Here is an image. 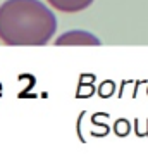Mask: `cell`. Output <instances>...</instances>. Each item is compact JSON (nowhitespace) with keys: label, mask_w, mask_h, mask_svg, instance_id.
<instances>
[{"label":"cell","mask_w":148,"mask_h":157,"mask_svg":"<svg viewBox=\"0 0 148 157\" xmlns=\"http://www.w3.org/2000/svg\"><path fill=\"white\" fill-rule=\"evenodd\" d=\"M55 29V16L40 0H7L0 5V40L5 45H46Z\"/></svg>","instance_id":"1"},{"label":"cell","mask_w":148,"mask_h":157,"mask_svg":"<svg viewBox=\"0 0 148 157\" xmlns=\"http://www.w3.org/2000/svg\"><path fill=\"white\" fill-rule=\"evenodd\" d=\"M55 45H102V42L98 40L95 35L88 31H83V29H72V31L64 33L62 36H59L55 40Z\"/></svg>","instance_id":"2"},{"label":"cell","mask_w":148,"mask_h":157,"mask_svg":"<svg viewBox=\"0 0 148 157\" xmlns=\"http://www.w3.org/2000/svg\"><path fill=\"white\" fill-rule=\"evenodd\" d=\"M46 2L60 12H79L88 9L93 4V0H46Z\"/></svg>","instance_id":"3"}]
</instances>
